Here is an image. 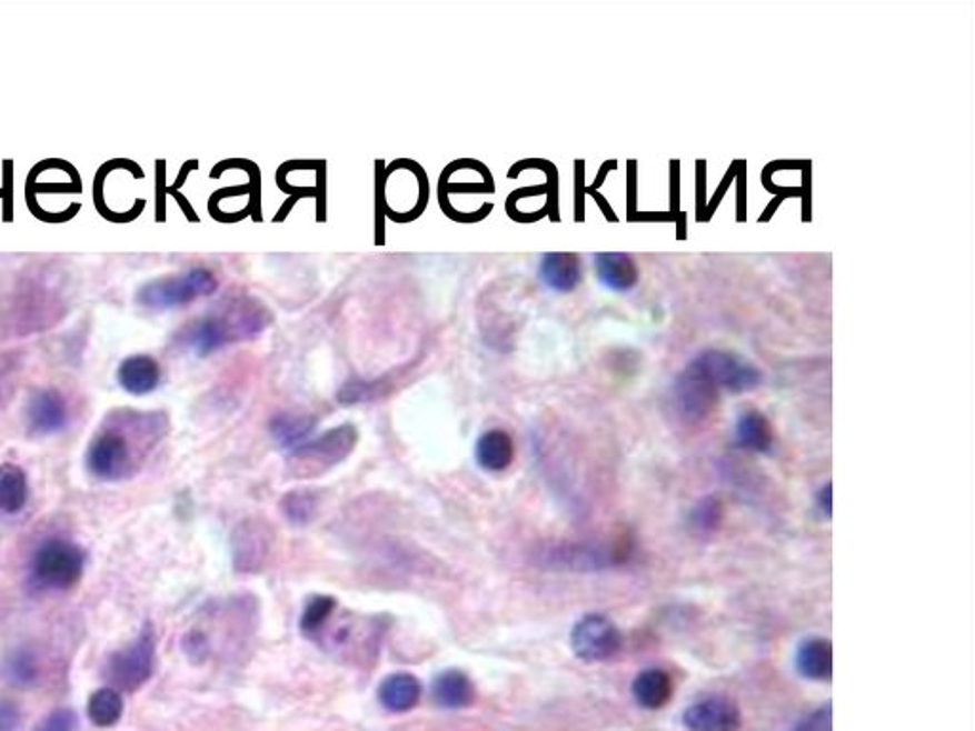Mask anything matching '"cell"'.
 <instances>
[{
	"label": "cell",
	"instance_id": "6da1fadb",
	"mask_svg": "<svg viewBox=\"0 0 975 731\" xmlns=\"http://www.w3.org/2000/svg\"><path fill=\"white\" fill-rule=\"evenodd\" d=\"M269 322V313L252 300L232 301L231 306H226L187 328L186 343L199 357H206L232 341L250 340L263 332Z\"/></svg>",
	"mask_w": 975,
	"mask_h": 731
},
{
	"label": "cell",
	"instance_id": "7a4b0ae2",
	"mask_svg": "<svg viewBox=\"0 0 975 731\" xmlns=\"http://www.w3.org/2000/svg\"><path fill=\"white\" fill-rule=\"evenodd\" d=\"M357 442H359V432L349 423L334 427L317 439L306 440L304 444L294 448L288 458L290 477L294 479L322 477L341 461H346Z\"/></svg>",
	"mask_w": 975,
	"mask_h": 731
},
{
	"label": "cell",
	"instance_id": "3957f363",
	"mask_svg": "<svg viewBox=\"0 0 975 731\" xmlns=\"http://www.w3.org/2000/svg\"><path fill=\"white\" fill-rule=\"evenodd\" d=\"M218 290V279L205 267H195L186 273L162 277L147 282L136 293V301L146 309L167 311L186 307L200 298H208Z\"/></svg>",
	"mask_w": 975,
	"mask_h": 731
},
{
	"label": "cell",
	"instance_id": "277c9868",
	"mask_svg": "<svg viewBox=\"0 0 975 731\" xmlns=\"http://www.w3.org/2000/svg\"><path fill=\"white\" fill-rule=\"evenodd\" d=\"M386 623L378 618H359L347 613L338 621L330 632H320L317 637L325 642L326 652L334 653L346 661H372L379 652V644L386 632Z\"/></svg>",
	"mask_w": 975,
	"mask_h": 731
},
{
	"label": "cell",
	"instance_id": "5b68a950",
	"mask_svg": "<svg viewBox=\"0 0 975 731\" xmlns=\"http://www.w3.org/2000/svg\"><path fill=\"white\" fill-rule=\"evenodd\" d=\"M720 389L713 381L709 373L705 372L704 366L692 360L690 364L678 373L673 385V402L675 410L688 425L704 423L713 410L717 408Z\"/></svg>",
	"mask_w": 975,
	"mask_h": 731
},
{
	"label": "cell",
	"instance_id": "8992f818",
	"mask_svg": "<svg viewBox=\"0 0 975 731\" xmlns=\"http://www.w3.org/2000/svg\"><path fill=\"white\" fill-rule=\"evenodd\" d=\"M82 568H84V552L73 543L61 539H52L40 545L31 562L34 581L40 587L53 591L71 589L82 575Z\"/></svg>",
	"mask_w": 975,
	"mask_h": 731
},
{
	"label": "cell",
	"instance_id": "52a82bcc",
	"mask_svg": "<svg viewBox=\"0 0 975 731\" xmlns=\"http://www.w3.org/2000/svg\"><path fill=\"white\" fill-rule=\"evenodd\" d=\"M571 652L585 663H603L621 652L624 637L616 623L600 613L579 619L570 632Z\"/></svg>",
	"mask_w": 975,
	"mask_h": 731
},
{
	"label": "cell",
	"instance_id": "ba28073f",
	"mask_svg": "<svg viewBox=\"0 0 975 731\" xmlns=\"http://www.w3.org/2000/svg\"><path fill=\"white\" fill-rule=\"evenodd\" d=\"M155 667V632L146 627L133 644L111 655L107 680L125 692H133L151 679Z\"/></svg>",
	"mask_w": 975,
	"mask_h": 731
},
{
	"label": "cell",
	"instance_id": "9c48e42d",
	"mask_svg": "<svg viewBox=\"0 0 975 731\" xmlns=\"http://www.w3.org/2000/svg\"><path fill=\"white\" fill-rule=\"evenodd\" d=\"M275 528L263 519H245L231 538L232 565L239 573H259L271 560Z\"/></svg>",
	"mask_w": 975,
	"mask_h": 731
},
{
	"label": "cell",
	"instance_id": "30bf717a",
	"mask_svg": "<svg viewBox=\"0 0 975 731\" xmlns=\"http://www.w3.org/2000/svg\"><path fill=\"white\" fill-rule=\"evenodd\" d=\"M697 362L704 366L705 372L709 373L720 391L749 392L763 383V373L757 366L749 360L730 353L710 349L696 357Z\"/></svg>",
	"mask_w": 975,
	"mask_h": 731
},
{
	"label": "cell",
	"instance_id": "8fae6325",
	"mask_svg": "<svg viewBox=\"0 0 975 731\" xmlns=\"http://www.w3.org/2000/svg\"><path fill=\"white\" fill-rule=\"evenodd\" d=\"M621 557L617 549H600L593 545H551L539 549L538 562L549 570H565V572H593L598 568L619 562Z\"/></svg>",
	"mask_w": 975,
	"mask_h": 731
},
{
	"label": "cell",
	"instance_id": "7c38bea8",
	"mask_svg": "<svg viewBox=\"0 0 975 731\" xmlns=\"http://www.w3.org/2000/svg\"><path fill=\"white\" fill-rule=\"evenodd\" d=\"M132 461V448L119 429H107L93 439L88 452V469L98 479H119Z\"/></svg>",
	"mask_w": 975,
	"mask_h": 731
},
{
	"label": "cell",
	"instance_id": "4fadbf2b",
	"mask_svg": "<svg viewBox=\"0 0 975 731\" xmlns=\"http://www.w3.org/2000/svg\"><path fill=\"white\" fill-rule=\"evenodd\" d=\"M683 724L688 731H737L742 714L730 699H704L684 711Z\"/></svg>",
	"mask_w": 975,
	"mask_h": 731
},
{
	"label": "cell",
	"instance_id": "5bb4252c",
	"mask_svg": "<svg viewBox=\"0 0 975 731\" xmlns=\"http://www.w3.org/2000/svg\"><path fill=\"white\" fill-rule=\"evenodd\" d=\"M67 419H69V408L60 391L42 389L34 392L33 399L29 400L27 425L31 434L47 437L61 431L67 425Z\"/></svg>",
	"mask_w": 975,
	"mask_h": 731
},
{
	"label": "cell",
	"instance_id": "9a60e30c",
	"mask_svg": "<svg viewBox=\"0 0 975 731\" xmlns=\"http://www.w3.org/2000/svg\"><path fill=\"white\" fill-rule=\"evenodd\" d=\"M117 378H119L120 387L125 391L136 394V397H143L159 387L162 372H160L159 362L153 357L132 354L120 362Z\"/></svg>",
	"mask_w": 975,
	"mask_h": 731
},
{
	"label": "cell",
	"instance_id": "2e32d148",
	"mask_svg": "<svg viewBox=\"0 0 975 731\" xmlns=\"http://www.w3.org/2000/svg\"><path fill=\"white\" fill-rule=\"evenodd\" d=\"M539 279L555 292H571L581 280V261L576 253H545L539 261Z\"/></svg>",
	"mask_w": 975,
	"mask_h": 731
},
{
	"label": "cell",
	"instance_id": "e0dca14e",
	"mask_svg": "<svg viewBox=\"0 0 975 731\" xmlns=\"http://www.w3.org/2000/svg\"><path fill=\"white\" fill-rule=\"evenodd\" d=\"M597 279L604 288L614 292H627L637 287L638 267L629 253L603 252L595 256Z\"/></svg>",
	"mask_w": 975,
	"mask_h": 731
},
{
	"label": "cell",
	"instance_id": "ac0fdd59",
	"mask_svg": "<svg viewBox=\"0 0 975 731\" xmlns=\"http://www.w3.org/2000/svg\"><path fill=\"white\" fill-rule=\"evenodd\" d=\"M378 699L384 709L395 714L411 711L421 699V682L410 672H395L379 685Z\"/></svg>",
	"mask_w": 975,
	"mask_h": 731
},
{
	"label": "cell",
	"instance_id": "d6986e66",
	"mask_svg": "<svg viewBox=\"0 0 975 731\" xmlns=\"http://www.w3.org/2000/svg\"><path fill=\"white\" fill-rule=\"evenodd\" d=\"M796 671L804 679L825 682L833 677V645L825 639H804L795 653Z\"/></svg>",
	"mask_w": 975,
	"mask_h": 731
},
{
	"label": "cell",
	"instance_id": "ffe728a7",
	"mask_svg": "<svg viewBox=\"0 0 975 731\" xmlns=\"http://www.w3.org/2000/svg\"><path fill=\"white\" fill-rule=\"evenodd\" d=\"M478 465L488 472H504L511 467L515 459V444L511 434L501 429L486 431L477 442Z\"/></svg>",
	"mask_w": 975,
	"mask_h": 731
},
{
	"label": "cell",
	"instance_id": "44dd1931",
	"mask_svg": "<svg viewBox=\"0 0 975 731\" xmlns=\"http://www.w3.org/2000/svg\"><path fill=\"white\" fill-rule=\"evenodd\" d=\"M432 698L445 709H465L475 701V685L465 672L450 669L438 674L432 684Z\"/></svg>",
	"mask_w": 975,
	"mask_h": 731
},
{
	"label": "cell",
	"instance_id": "7402d4cb",
	"mask_svg": "<svg viewBox=\"0 0 975 731\" xmlns=\"http://www.w3.org/2000/svg\"><path fill=\"white\" fill-rule=\"evenodd\" d=\"M633 698L644 709L657 711L673 698V680L661 669H646L633 682Z\"/></svg>",
	"mask_w": 975,
	"mask_h": 731
},
{
	"label": "cell",
	"instance_id": "603a6c76",
	"mask_svg": "<svg viewBox=\"0 0 975 731\" xmlns=\"http://www.w3.org/2000/svg\"><path fill=\"white\" fill-rule=\"evenodd\" d=\"M737 444L755 453L770 452L774 445V429L764 413L745 410L736 423Z\"/></svg>",
	"mask_w": 975,
	"mask_h": 731
},
{
	"label": "cell",
	"instance_id": "cb8c5ba5",
	"mask_svg": "<svg viewBox=\"0 0 975 731\" xmlns=\"http://www.w3.org/2000/svg\"><path fill=\"white\" fill-rule=\"evenodd\" d=\"M27 477L23 469L12 463L0 465V511L13 514L27 503Z\"/></svg>",
	"mask_w": 975,
	"mask_h": 731
},
{
	"label": "cell",
	"instance_id": "d4e9b609",
	"mask_svg": "<svg viewBox=\"0 0 975 731\" xmlns=\"http://www.w3.org/2000/svg\"><path fill=\"white\" fill-rule=\"evenodd\" d=\"M312 429H315V419L311 415H296V413H279L269 423L272 439L292 450L309 439Z\"/></svg>",
	"mask_w": 975,
	"mask_h": 731
},
{
	"label": "cell",
	"instance_id": "484cf974",
	"mask_svg": "<svg viewBox=\"0 0 975 731\" xmlns=\"http://www.w3.org/2000/svg\"><path fill=\"white\" fill-rule=\"evenodd\" d=\"M125 703L115 688H101L88 701V717L100 728H111L119 722Z\"/></svg>",
	"mask_w": 975,
	"mask_h": 731
},
{
	"label": "cell",
	"instance_id": "4316f807",
	"mask_svg": "<svg viewBox=\"0 0 975 731\" xmlns=\"http://www.w3.org/2000/svg\"><path fill=\"white\" fill-rule=\"evenodd\" d=\"M280 509L294 525L309 524L319 511V495L311 490H294L282 498Z\"/></svg>",
	"mask_w": 975,
	"mask_h": 731
},
{
	"label": "cell",
	"instance_id": "83f0119b",
	"mask_svg": "<svg viewBox=\"0 0 975 731\" xmlns=\"http://www.w3.org/2000/svg\"><path fill=\"white\" fill-rule=\"evenodd\" d=\"M336 608H338V602L330 594L312 597L307 602L306 610L301 613V621H299L301 631L309 634V637H317L330 623V619L336 613Z\"/></svg>",
	"mask_w": 975,
	"mask_h": 731
},
{
	"label": "cell",
	"instance_id": "f1b7e54d",
	"mask_svg": "<svg viewBox=\"0 0 975 731\" xmlns=\"http://www.w3.org/2000/svg\"><path fill=\"white\" fill-rule=\"evenodd\" d=\"M4 674L8 682L18 688H29L39 679V661L37 655L29 650H18L8 658L4 665Z\"/></svg>",
	"mask_w": 975,
	"mask_h": 731
},
{
	"label": "cell",
	"instance_id": "f546056e",
	"mask_svg": "<svg viewBox=\"0 0 975 731\" xmlns=\"http://www.w3.org/2000/svg\"><path fill=\"white\" fill-rule=\"evenodd\" d=\"M381 392H384V389H381L379 381H374L372 383V381L357 379V381H349V383L341 387V391L338 392V400L341 404H362V402H368V400L378 399Z\"/></svg>",
	"mask_w": 975,
	"mask_h": 731
},
{
	"label": "cell",
	"instance_id": "4dcf8cb0",
	"mask_svg": "<svg viewBox=\"0 0 975 731\" xmlns=\"http://www.w3.org/2000/svg\"><path fill=\"white\" fill-rule=\"evenodd\" d=\"M723 519L720 503L718 499H704L697 503L696 509L692 512V524L696 525L697 532H713L718 528V522Z\"/></svg>",
	"mask_w": 975,
	"mask_h": 731
},
{
	"label": "cell",
	"instance_id": "1f68e13d",
	"mask_svg": "<svg viewBox=\"0 0 975 731\" xmlns=\"http://www.w3.org/2000/svg\"><path fill=\"white\" fill-rule=\"evenodd\" d=\"M795 731H833V705L827 703L817 711L809 712L808 717H804L796 724Z\"/></svg>",
	"mask_w": 975,
	"mask_h": 731
},
{
	"label": "cell",
	"instance_id": "d6a6232c",
	"mask_svg": "<svg viewBox=\"0 0 975 731\" xmlns=\"http://www.w3.org/2000/svg\"><path fill=\"white\" fill-rule=\"evenodd\" d=\"M74 725H77L74 712L69 711V709H60L42 720V724L37 731H74Z\"/></svg>",
	"mask_w": 975,
	"mask_h": 731
},
{
	"label": "cell",
	"instance_id": "836d02e7",
	"mask_svg": "<svg viewBox=\"0 0 975 731\" xmlns=\"http://www.w3.org/2000/svg\"><path fill=\"white\" fill-rule=\"evenodd\" d=\"M20 722L18 707L10 701H0V731H13Z\"/></svg>",
	"mask_w": 975,
	"mask_h": 731
},
{
	"label": "cell",
	"instance_id": "e575fe53",
	"mask_svg": "<svg viewBox=\"0 0 975 731\" xmlns=\"http://www.w3.org/2000/svg\"><path fill=\"white\" fill-rule=\"evenodd\" d=\"M186 650L191 658H206L208 653V642H206L202 632H191L186 639Z\"/></svg>",
	"mask_w": 975,
	"mask_h": 731
},
{
	"label": "cell",
	"instance_id": "d590c367",
	"mask_svg": "<svg viewBox=\"0 0 975 731\" xmlns=\"http://www.w3.org/2000/svg\"><path fill=\"white\" fill-rule=\"evenodd\" d=\"M817 507L825 517H833V485L825 484L817 492Z\"/></svg>",
	"mask_w": 975,
	"mask_h": 731
}]
</instances>
